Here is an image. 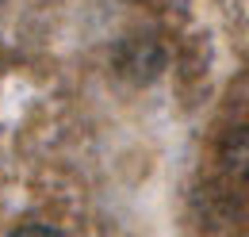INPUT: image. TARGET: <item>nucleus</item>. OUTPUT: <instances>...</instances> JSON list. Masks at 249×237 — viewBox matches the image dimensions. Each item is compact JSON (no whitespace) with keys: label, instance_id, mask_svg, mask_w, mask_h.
<instances>
[{"label":"nucleus","instance_id":"1","mask_svg":"<svg viewBox=\"0 0 249 237\" xmlns=\"http://www.w3.org/2000/svg\"><path fill=\"white\" fill-rule=\"evenodd\" d=\"M12 237H62L58 230H50V226H19Z\"/></svg>","mask_w":249,"mask_h":237}]
</instances>
